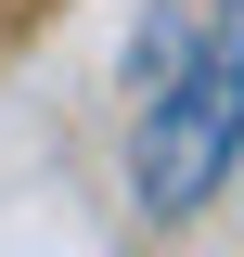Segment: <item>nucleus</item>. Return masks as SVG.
<instances>
[{
    "label": "nucleus",
    "instance_id": "obj_1",
    "mask_svg": "<svg viewBox=\"0 0 244 257\" xmlns=\"http://www.w3.org/2000/svg\"><path fill=\"white\" fill-rule=\"evenodd\" d=\"M244 155V0H206V39L167 90L142 103V206L154 219H193Z\"/></svg>",
    "mask_w": 244,
    "mask_h": 257
},
{
    "label": "nucleus",
    "instance_id": "obj_2",
    "mask_svg": "<svg viewBox=\"0 0 244 257\" xmlns=\"http://www.w3.org/2000/svg\"><path fill=\"white\" fill-rule=\"evenodd\" d=\"M193 39H206V0H154L142 26H129V64H116V77H129V103H154V90H167V77L193 64Z\"/></svg>",
    "mask_w": 244,
    "mask_h": 257
}]
</instances>
